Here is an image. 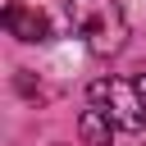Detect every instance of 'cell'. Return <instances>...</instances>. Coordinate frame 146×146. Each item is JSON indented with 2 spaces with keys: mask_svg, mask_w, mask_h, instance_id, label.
Here are the masks:
<instances>
[{
  "mask_svg": "<svg viewBox=\"0 0 146 146\" xmlns=\"http://www.w3.org/2000/svg\"><path fill=\"white\" fill-rule=\"evenodd\" d=\"M64 14H68L73 36H82L96 55H114V50H123L128 18H123V9H119L114 0H68Z\"/></svg>",
  "mask_w": 146,
  "mask_h": 146,
  "instance_id": "cell-1",
  "label": "cell"
},
{
  "mask_svg": "<svg viewBox=\"0 0 146 146\" xmlns=\"http://www.w3.org/2000/svg\"><path fill=\"white\" fill-rule=\"evenodd\" d=\"M91 105H100L123 132H146V96L137 91V82L128 87L123 78H96L87 87Z\"/></svg>",
  "mask_w": 146,
  "mask_h": 146,
  "instance_id": "cell-2",
  "label": "cell"
},
{
  "mask_svg": "<svg viewBox=\"0 0 146 146\" xmlns=\"http://www.w3.org/2000/svg\"><path fill=\"white\" fill-rule=\"evenodd\" d=\"M5 27H9V36H18V41H46V36H50L46 14L32 9V5H23V0H9V5H5Z\"/></svg>",
  "mask_w": 146,
  "mask_h": 146,
  "instance_id": "cell-3",
  "label": "cell"
},
{
  "mask_svg": "<svg viewBox=\"0 0 146 146\" xmlns=\"http://www.w3.org/2000/svg\"><path fill=\"white\" fill-rule=\"evenodd\" d=\"M114 119L100 110V105H91V110H82V119H78V132H82V141L87 146H110V137H114Z\"/></svg>",
  "mask_w": 146,
  "mask_h": 146,
  "instance_id": "cell-4",
  "label": "cell"
},
{
  "mask_svg": "<svg viewBox=\"0 0 146 146\" xmlns=\"http://www.w3.org/2000/svg\"><path fill=\"white\" fill-rule=\"evenodd\" d=\"M137 91H141V96H146V73H141V78H137Z\"/></svg>",
  "mask_w": 146,
  "mask_h": 146,
  "instance_id": "cell-5",
  "label": "cell"
}]
</instances>
